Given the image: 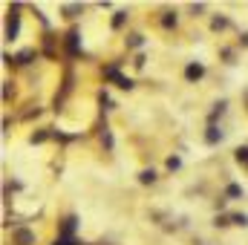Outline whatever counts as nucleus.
Wrapping results in <instances>:
<instances>
[{
    "mask_svg": "<svg viewBox=\"0 0 248 245\" xmlns=\"http://www.w3.org/2000/svg\"><path fill=\"white\" fill-rule=\"evenodd\" d=\"M187 75H190V78H193V75L199 78V75H202V66H190V69H187Z\"/></svg>",
    "mask_w": 248,
    "mask_h": 245,
    "instance_id": "obj_1",
    "label": "nucleus"
}]
</instances>
